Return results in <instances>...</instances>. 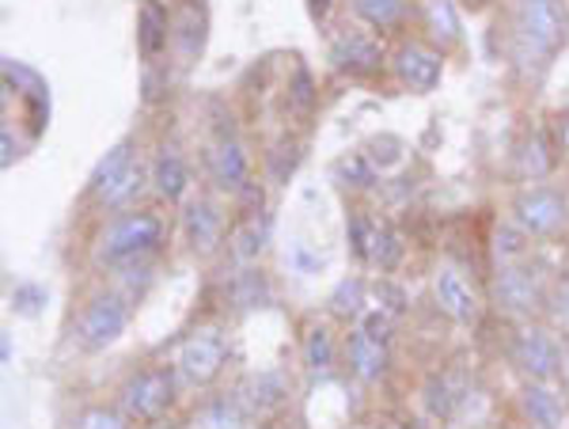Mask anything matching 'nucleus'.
<instances>
[{
    "instance_id": "nucleus-13",
    "label": "nucleus",
    "mask_w": 569,
    "mask_h": 429,
    "mask_svg": "<svg viewBox=\"0 0 569 429\" xmlns=\"http://www.w3.org/2000/svg\"><path fill=\"white\" fill-rule=\"evenodd\" d=\"M330 61H335L338 69H346V72H372V69H380V46H376L369 34H361V31H350V34H342V39L335 42V50H330Z\"/></svg>"
},
{
    "instance_id": "nucleus-33",
    "label": "nucleus",
    "mask_w": 569,
    "mask_h": 429,
    "mask_svg": "<svg viewBox=\"0 0 569 429\" xmlns=\"http://www.w3.org/2000/svg\"><path fill=\"white\" fill-rule=\"evenodd\" d=\"M209 426L213 429H240V407L228 403V399H220V403H213V410H209Z\"/></svg>"
},
{
    "instance_id": "nucleus-24",
    "label": "nucleus",
    "mask_w": 569,
    "mask_h": 429,
    "mask_svg": "<svg viewBox=\"0 0 569 429\" xmlns=\"http://www.w3.org/2000/svg\"><path fill=\"white\" fill-rule=\"evenodd\" d=\"M335 171L346 179V187H372L376 182V163H372V157H365V152L342 157L335 163Z\"/></svg>"
},
{
    "instance_id": "nucleus-10",
    "label": "nucleus",
    "mask_w": 569,
    "mask_h": 429,
    "mask_svg": "<svg viewBox=\"0 0 569 429\" xmlns=\"http://www.w3.org/2000/svg\"><path fill=\"white\" fill-rule=\"evenodd\" d=\"M433 293H437L440 312L448 319H456V323H475V319H479V297H475V289L467 286V278L456 267H440Z\"/></svg>"
},
{
    "instance_id": "nucleus-16",
    "label": "nucleus",
    "mask_w": 569,
    "mask_h": 429,
    "mask_svg": "<svg viewBox=\"0 0 569 429\" xmlns=\"http://www.w3.org/2000/svg\"><path fill=\"white\" fill-rule=\"evenodd\" d=\"M182 225H187V236L194 243V251H213L220 240V213L209 202H190L187 213H182Z\"/></svg>"
},
{
    "instance_id": "nucleus-18",
    "label": "nucleus",
    "mask_w": 569,
    "mask_h": 429,
    "mask_svg": "<svg viewBox=\"0 0 569 429\" xmlns=\"http://www.w3.org/2000/svg\"><path fill=\"white\" fill-rule=\"evenodd\" d=\"M130 163H133V144L130 141H122V144H114V149L107 152L103 160H99V168H96V176H91V190H96V198H103L110 187H114L118 179L130 171Z\"/></svg>"
},
{
    "instance_id": "nucleus-28",
    "label": "nucleus",
    "mask_w": 569,
    "mask_h": 429,
    "mask_svg": "<svg viewBox=\"0 0 569 429\" xmlns=\"http://www.w3.org/2000/svg\"><path fill=\"white\" fill-rule=\"evenodd\" d=\"M141 182H144V171H141V163H130V171H126V176L118 179L114 187H110L107 194L99 198V202H103V206H110V209L126 206V202H130L133 194H141Z\"/></svg>"
},
{
    "instance_id": "nucleus-35",
    "label": "nucleus",
    "mask_w": 569,
    "mask_h": 429,
    "mask_svg": "<svg viewBox=\"0 0 569 429\" xmlns=\"http://www.w3.org/2000/svg\"><path fill=\"white\" fill-rule=\"evenodd\" d=\"M498 255H501L505 262H509V259H517V255H520V243H517V236H512V232L498 236Z\"/></svg>"
},
{
    "instance_id": "nucleus-29",
    "label": "nucleus",
    "mask_w": 569,
    "mask_h": 429,
    "mask_svg": "<svg viewBox=\"0 0 569 429\" xmlns=\"http://www.w3.org/2000/svg\"><path fill=\"white\" fill-rule=\"evenodd\" d=\"M376 221H369V217H361L357 213L353 221H350V243H353V255L357 259H365L369 262V251H372V240H376Z\"/></svg>"
},
{
    "instance_id": "nucleus-31",
    "label": "nucleus",
    "mask_w": 569,
    "mask_h": 429,
    "mask_svg": "<svg viewBox=\"0 0 569 429\" xmlns=\"http://www.w3.org/2000/svg\"><path fill=\"white\" fill-rule=\"evenodd\" d=\"M39 305H46V293L39 286H16L12 289V308L23 316H34L39 312Z\"/></svg>"
},
{
    "instance_id": "nucleus-9",
    "label": "nucleus",
    "mask_w": 569,
    "mask_h": 429,
    "mask_svg": "<svg viewBox=\"0 0 569 429\" xmlns=\"http://www.w3.org/2000/svg\"><path fill=\"white\" fill-rule=\"evenodd\" d=\"M512 358L531 380H550L558 372V342L539 327H525L512 346Z\"/></svg>"
},
{
    "instance_id": "nucleus-2",
    "label": "nucleus",
    "mask_w": 569,
    "mask_h": 429,
    "mask_svg": "<svg viewBox=\"0 0 569 429\" xmlns=\"http://www.w3.org/2000/svg\"><path fill=\"white\" fill-rule=\"evenodd\" d=\"M163 221L156 213H122L99 240V259L110 267H130L160 248Z\"/></svg>"
},
{
    "instance_id": "nucleus-22",
    "label": "nucleus",
    "mask_w": 569,
    "mask_h": 429,
    "mask_svg": "<svg viewBox=\"0 0 569 429\" xmlns=\"http://www.w3.org/2000/svg\"><path fill=\"white\" fill-rule=\"evenodd\" d=\"M402 8H407V0H353V12L369 27H376V31L399 23Z\"/></svg>"
},
{
    "instance_id": "nucleus-25",
    "label": "nucleus",
    "mask_w": 569,
    "mask_h": 429,
    "mask_svg": "<svg viewBox=\"0 0 569 429\" xmlns=\"http://www.w3.org/2000/svg\"><path fill=\"white\" fill-rule=\"evenodd\" d=\"M460 403H463V396H460V388H456L452 380H448V377L429 380V410H433V415L452 418Z\"/></svg>"
},
{
    "instance_id": "nucleus-12",
    "label": "nucleus",
    "mask_w": 569,
    "mask_h": 429,
    "mask_svg": "<svg viewBox=\"0 0 569 429\" xmlns=\"http://www.w3.org/2000/svg\"><path fill=\"white\" fill-rule=\"evenodd\" d=\"M395 69H399V77L415 91H433L440 84V72H445L440 53L426 50V46H418V42L402 46L399 58H395Z\"/></svg>"
},
{
    "instance_id": "nucleus-21",
    "label": "nucleus",
    "mask_w": 569,
    "mask_h": 429,
    "mask_svg": "<svg viewBox=\"0 0 569 429\" xmlns=\"http://www.w3.org/2000/svg\"><path fill=\"white\" fill-rule=\"evenodd\" d=\"M262 243H266V217H243L240 228L232 232V251H236V259L240 262H251V259H259V251H262Z\"/></svg>"
},
{
    "instance_id": "nucleus-11",
    "label": "nucleus",
    "mask_w": 569,
    "mask_h": 429,
    "mask_svg": "<svg viewBox=\"0 0 569 429\" xmlns=\"http://www.w3.org/2000/svg\"><path fill=\"white\" fill-rule=\"evenodd\" d=\"M493 297L509 312H536L543 305V286H539L536 273L520 267H501V273L493 278Z\"/></svg>"
},
{
    "instance_id": "nucleus-7",
    "label": "nucleus",
    "mask_w": 569,
    "mask_h": 429,
    "mask_svg": "<svg viewBox=\"0 0 569 429\" xmlns=\"http://www.w3.org/2000/svg\"><path fill=\"white\" fill-rule=\"evenodd\" d=\"M512 213H517V225L525 228V232L550 236L566 225V198L550 187H531L517 198Z\"/></svg>"
},
{
    "instance_id": "nucleus-20",
    "label": "nucleus",
    "mask_w": 569,
    "mask_h": 429,
    "mask_svg": "<svg viewBox=\"0 0 569 429\" xmlns=\"http://www.w3.org/2000/svg\"><path fill=\"white\" fill-rule=\"evenodd\" d=\"M243 391H251V396H243V403L251 407L254 415H270V410L284 399V380L278 372H262V377H254Z\"/></svg>"
},
{
    "instance_id": "nucleus-36",
    "label": "nucleus",
    "mask_w": 569,
    "mask_h": 429,
    "mask_svg": "<svg viewBox=\"0 0 569 429\" xmlns=\"http://www.w3.org/2000/svg\"><path fill=\"white\" fill-rule=\"evenodd\" d=\"M555 316L562 319V323H569V281L558 289V297H555Z\"/></svg>"
},
{
    "instance_id": "nucleus-37",
    "label": "nucleus",
    "mask_w": 569,
    "mask_h": 429,
    "mask_svg": "<svg viewBox=\"0 0 569 429\" xmlns=\"http://www.w3.org/2000/svg\"><path fill=\"white\" fill-rule=\"evenodd\" d=\"M555 137H558V149L569 152V114L566 118H558V126H555Z\"/></svg>"
},
{
    "instance_id": "nucleus-5",
    "label": "nucleus",
    "mask_w": 569,
    "mask_h": 429,
    "mask_svg": "<svg viewBox=\"0 0 569 429\" xmlns=\"http://www.w3.org/2000/svg\"><path fill=\"white\" fill-rule=\"evenodd\" d=\"M224 358H228L224 339H220L217 331H198V335H190V339L179 346L176 365H179V377L187 380V385L206 388V385H213V380L220 377Z\"/></svg>"
},
{
    "instance_id": "nucleus-6",
    "label": "nucleus",
    "mask_w": 569,
    "mask_h": 429,
    "mask_svg": "<svg viewBox=\"0 0 569 429\" xmlns=\"http://www.w3.org/2000/svg\"><path fill=\"white\" fill-rule=\"evenodd\" d=\"M126 323H130V305H126L118 293H103V297L91 300L88 312L80 316L77 335L88 350H103V346H110L126 331Z\"/></svg>"
},
{
    "instance_id": "nucleus-38",
    "label": "nucleus",
    "mask_w": 569,
    "mask_h": 429,
    "mask_svg": "<svg viewBox=\"0 0 569 429\" xmlns=\"http://www.w3.org/2000/svg\"><path fill=\"white\" fill-rule=\"evenodd\" d=\"M311 8H316V16H323L330 8V0H311Z\"/></svg>"
},
{
    "instance_id": "nucleus-8",
    "label": "nucleus",
    "mask_w": 569,
    "mask_h": 429,
    "mask_svg": "<svg viewBox=\"0 0 569 429\" xmlns=\"http://www.w3.org/2000/svg\"><path fill=\"white\" fill-rule=\"evenodd\" d=\"M206 168H209V179H213L220 190H243L247 187V152L228 130L209 144Z\"/></svg>"
},
{
    "instance_id": "nucleus-1",
    "label": "nucleus",
    "mask_w": 569,
    "mask_h": 429,
    "mask_svg": "<svg viewBox=\"0 0 569 429\" xmlns=\"http://www.w3.org/2000/svg\"><path fill=\"white\" fill-rule=\"evenodd\" d=\"M569 39L566 0H520L517 4V46L520 58L547 61Z\"/></svg>"
},
{
    "instance_id": "nucleus-34",
    "label": "nucleus",
    "mask_w": 569,
    "mask_h": 429,
    "mask_svg": "<svg viewBox=\"0 0 569 429\" xmlns=\"http://www.w3.org/2000/svg\"><path fill=\"white\" fill-rule=\"evenodd\" d=\"M243 289H247V293H240V305H243V308L259 305V297H262V286H259V273H243Z\"/></svg>"
},
{
    "instance_id": "nucleus-15",
    "label": "nucleus",
    "mask_w": 569,
    "mask_h": 429,
    "mask_svg": "<svg viewBox=\"0 0 569 429\" xmlns=\"http://www.w3.org/2000/svg\"><path fill=\"white\" fill-rule=\"evenodd\" d=\"M152 182L168 202H179V198L187 194L190 176H187V163H182L176 149H160V157L152 163Z\"/></svg>"
},
{
    "instance_id": "nucleus-14",
    "label": "nucleus",
    "mask_w": 569,
    "mask_h": 429,
    "mask_svg": "<svg viewBox=\"0 0 569 429\" xmlns=\"http://www.w3.org/2000/svg\"><path fill=\"white\" fill-rule=\"evenodd\" d=\"M137 46H141L144 61H156L168 46V12L156 0H144L141 12H137Z\"/></svg>"
},
{
    "instance_id": "nucleus-17",
    "label": "nucleus",
    "mask_w": 569,
    "mask_h": 429,
    "mask_svg": "<svg viewBox=\"0 0 569 429\" xmlns=\"http://www.w3.org/2000/svg\"><path fill=\"white\" fill-rule=\"evenodd\" d=\"M525 410L531 415V422L543 426V429H562V399L555 396L550 388L543 385H528L525 391Z\"/></svg>"
},
{
    "instance_id": "nucleus-3",
    "label": "nucleus",
    "mask_w": 569,
    "mask_h": 429,
    "mask_svg": "<svg viewBox=\"0 0 569 429\" xmlns=\"http://www.w3.org/2000/svg\"><path fill=\"white\" fill-rule=\"evenodd\" d=\"M388 342H391V316L383 308L365 312L350 335V365L361 380H380L388 369Z\"/></svg>"
},
{
    "instance_id": "nucleus-23",
    "label": "nucleus",
    "mask_w": 569,
    "mask_h": 429,
    "mask_svg": "<svg viewBox=\"0 0 569 429\" xmlns=\"http://www.w3.org/2000/svg\"><path fill=\"white\" fill-rule=\"evenodd\" d=\"M305 361H308V369H316V372H327L330 365H335V342H330L327 327H311V331H308Z\"/></svg>"
},
{
    "instance_id": "nucleus-32",
    "label": "nucleus",
    "mask_w": 569,
    "mask_h": 429,
    "mask_svg": "<svg viewBox=\"0 0 569 429\" xmlns=\"http://www.w3.org/2000/svg\"><path fill=\"white\" fill-rule=\"evenodd\" d=\"M547 152V141L543 137H531V144H528V157H525V168H528V176L536 179V176H547L550 171V157H543Z\"/></svg>"
},
{
    "instance_id": "nucleus-26",
    "label": "nucleus",
    "mask_w": 569,
    "mask_h": 429,
    "mask_svg": "<svg viewBox=\"0 0 569 429\" xmlns=\"http://www.w3.org/2000/svg\"><path fill=\"white\" fill-rule=\"evenodd\" d=\"M330 308H335V316H342V319L365 316V286L357 278L342 281V286L335 289V297H330Z\"/></svg>"
},
{
    "instance_id": "nucleus-19",
    "label": "nucleus",
    "mask_w": 569,
    "mask_h": 429,
    "mask_svg": "<svg viewBox=\"0 0 569 429\" xmlns=\"http://www.w3.org/2000/svg\"><path fill=\"white\" fill-rule=\"evenodd\" d=\"M426 23L440 46L460 42V16H456L452 0H426Z\"/></svg>"
},
{
    "instance_id": "nucleus-30",
    "label": "nucleus",
    "mask_w": 569,
    "mask_h": 429,
    "mask_svg": "<svg viewBox=\"0 0 569 429\" xmlns=\"http://www.w3.org/2000/svg\"><path fill=\"white\" fill-rule=\"evenodd\" d=\"M77 429H126V422H122V415H114V410L96 407V410H84V415H80Z\"/></svg>"
},
{
    "instance_id": "nucleus-4",
    "label": "nucleus",
    "mask_w": 569,
    "mask_h": 429,
    "mask_svg": "<svg viewBox=\"0 0 569 429\" xmlns=\"http://www.w3.org/2000/svg\"><path fill=\"white\" fill-rule=\"evenodd\" d=\"M171 391H176V372L171 369H144L137 377L126 380L122 388V407L126 415L137 422H156L168 410Z\"/></svg>"
},
{
    "instance_id": "nucleus-27",
    "label": "nucleus",
    "mask_w": 569,
    "mask_h": 429,
    "mask_svg": "<svg viewBox=\"0 0 569 429\" xmlns=\"http://www.w3.org/2000/svg\"><path fill=\"white\" fill-rule=\"evenodd\" d=\"M402 255V243L391 228H376V240H372V251H369V267H380V270H391Z\"/></svg>"
}]
</instances>
